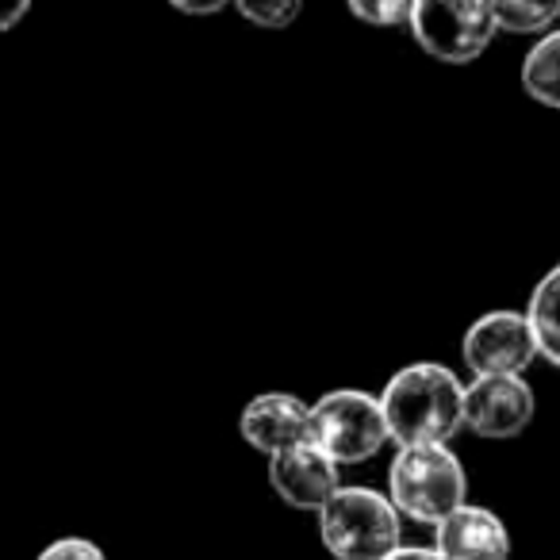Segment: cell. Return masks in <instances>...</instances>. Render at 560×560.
<instances>
[{
    "label": "cell",
    "mask_w": 560,
    "mask_h": 560,
    "mask_svg": "<svg viewBox=\"0 0 560 560\" xmlns=\"http://www.w3.org/2000/svg\"><path fill=\"white\" fill-rule=\"evenodd\" d=\"M381 411L388 422V442L445 445L465 427V384L438 361H415L384 384Z\"/></svg>",
    "instance_id": "obj_1"
},
{
    "label": "cell",
    "mask_w": 560,
    "mask_h": 560,
    "mask_svg": "<svg viewBox=\"0 0 560 560\" xmlns=\"http://www.w3.org/2000/svg\"><path fill=\"white\" fill-rule=\"evenodd\" d=\"M468 495V476L450 445H404L388 468V499L404 518L438 526Z\"/></svg>",
    "instance_id": "obj_2"
},
{
    "label": "cell",
    "mask_w": 560,
    "mask_h": 560,
    "mask_svg": "<svg viewBox=\"0 0 560 560\" xmlns=\"http://www.w3.org/2000/svg\"><path fill=\"white\" fill-rule=\"evenodd\" d=\"M319 537L335 560H384L399 549V511L373 488H338L319 511Z\"/></svg>",
    "instance_id": "obj_3"
},
{
    "label": "cell",
    "mask_w": 560,
    "mask_h": 560,
    "mask_svg": "<svg viewBox=\"0 0 560 560\" xmlns=\"http://www.w3.org/2000/svg\"><path fill=\"white\" fill-rule=\"evenodd\" d=\"M307 442L327 453L335 465H365L388 445L381 399L361 388H335L319 396L307 419Z\"/></svg>",
    "instance_id": "obj_4"
},
{
    "label": "cell",
    "mask_w": 560,
    "mask_h": 560,
    "mask_svg": "<svg viewBox=\"0 0 560 560\" xmlns=\"http://www.w3.org/2000/svg\"><path fill=\"white\" fill-rule=\"evenodd\" d=\"M411 35L430 58L445 66H468L499 35L491 0H415Z\"/></svg>",
    "instance_id": "obj_5"
},
{
    "label": "cell",
    "mask_w": 560,
    "mask_h": 560,
    "mask_svg": "<svg viewBox=\"0 0 560 560\" xmlns=\"http://www.w3.org/2000/svg\"><path fill=\"white\" fill-rule=\"evenodd\" d=\"M460 358L476 376H522L537 358L526 312H488L465 330Z\"/></svg>",
    "instance_id": "obj_6"
},
{
    "label": "cell",
    "mask_w": 560,
    "mask_h": 560,
    "mask_svg": "<svg viewBox=\"0 0 560 560\" xmlns=\"http://www.w3.org/2000/svg\"><path fill=\"white\" fill-rule=\"evenodd\" d=\"M537 399L522 376H476L465 388V427L491 442L518 438L534 422Z\"/></svg>",
    "instance_id": "obj_7"
},
{
    "label": "cell",
    "mask_w": 560,
    "mask_h": 560,
    "mask_svg": "<svg viewBox=\"0 0 560 560\" xmlns=\"http://www.w3.org/2000/svg\"><path fill=\"white\" fill-rule=\"evenodd\" d=\"M269 483L280 499L296 511H323L330 495H335L342 483H338V465L319 453L312 442H300L292 450H280L269 457Z\"/></svg>",
    "instance_id": "obj_8"
},
{
    "label": "cell",
    "mask_w": 560,
    "mask_h": 560,
    "mask_svg": "<svg viewBox=\"0 0 560 560\" xmlns=\"http://www.w3.org/2000/svg\"><path fill=\"white\" fill-rule=\"evenodd\" d=\"M307 419H312V404H304L300 396H292V392H261V396H254L242 407L238 430L246 438V445L272 457V453L307 442Z\"/></svg>",
    "instance_id": "obj_9"
},
{
    "label": "cell",
    "mask_w": 560,
    "mask_h": 560,
    "mask_svg": "<svg viewBox=\"0 0 560 560\" xmlns=\"http://www.w3.org/2000/svg\"><path fill=\"white\" fill-rule=\"evenodd\" d=\"M434 552L442 560H511V534L503 518L480 503H460L438 522Z\"/></svg>",
    "instance_id": "obj_10"
},
{
    "label": "cell",
    "mask_w": 560,
    "mask_h": 560,
    "mask_svg": "<svg viewBox=\"0 0 560 560\" xmlns=\"http://www.w3.org/2000/svg\"><path fill=\"white\" fill-rule=\"evenodd\" d=\"M526 319L534 330L537 358L560 369V265H552L534 284V296L526 304Z\"/></svg>",
    "instance_id": "obj_11"
},
{
    "label": "cell",
    "mask_w": 560,
    "mask_h": 560,
    "mask_svg": "<svg viewBox=\"0 0 560 560\" xmlns=\"http://www.w3.org/2000/svg\"><path fill=\"white\" fill-rule=\"evenodd\" d=\"M522 89L529 101L560 112V27L545 32L522 58Z\"/></svg>",
    "instance_id": "obj_12"
},
{
    "label": "cell",
    "mask_w": 560,
    "mask_h": 560,
    "mask_svg": "<svg viewBox=\"0 0 560 560\" xmlns=\"http://www.w3.org/2000/svg\"><path fill=\"white\" fill-rule=\"evenodd\" d=\"M499 32L545 35L560 20V0H491Z\"/></svg>",
    "instance_id": "obj_13"
},
{
    "label": "cell",
    "mask_w": 560,
    "mask_h": 560,
    "mask_svg": "<svg viewBox=\"0 0 560 560\" xmlns=\"http://www.w3.org/2000/svg\"><path fill=\"white\" fill-rule=\"evenodd\" d=\"M231 4L246 24L265 27V32H284L304 12V0H231Z\"/></svg>",
    "instance_id": "obj_14"
},
{
    "label": "cell",
    "mask_w": 560,
    "mask_h": 560,
    "mask_svg": "<svg viewBox=\"0 0 560 560\" xmlns=\"http://www.w3.org/2000/svg\"><path fill=\"white\" fill-rule=\"evenodd\" d=\"M346 9L369 27H407L415 0H346Z\"/></svg>",
    "instance_id": "obj_15"
},
{
    "label": "cell",
    "mask_w": 560,
    "mask_h": 560,
    "mask_svg": "<svg viewBox=\"0 0 560 560\" xmlns=\"http://www.w3.org/2000/svg\"><path fill=\"white\" fill-rule=\"evenodd\" d=\"M39 560H108L101 545H93L89 537H58L39 552Z\"/></svg>",
    "instance_id": "obj_16"
},
{
    "label": "cell",
    "mask_w": 560,
    "mask_h": 560,
    "mask_svg": "<svg viewBox=\"0 0 560 560\" xmlns=\"http://www.w3.org/2000/svg\"><path fill=\"white\" fill-rule=\"evenodd\" d=\"M32 0H0V32H12L27 16Z\"/></svg>",
    "instance_id": "obj_17"
},
{
    "label": "cell",
    "mask_w": 560,
    "mask_h": 560,
    "mask_svg": "<svg viewBox=\"0 0 560 560\" xmlns=\"http://www.w3.org/2000/svg\"><path fill=\"white\" fill-rule=\"evenodd\" d=\"M173 9L185 12V16H211V12L226 9L231 0H170Z\"/></svg>",
    "instance_id": "obj_18"
},
{
    "label": "cell",
    "mask_w": 560,
    "mask_h": 560,
    "mask_svg": "<svg viewBox=\"0 0 560 560\" xmlns=\"http://www.w3.org/2000/svg\"><path fill=\"white\" fill-rule=\"evenodd\" d=\"M384 560H442V557H438L434 549H419V545H411V549H407V545H399V549L388 552Z\"/></svg>",
    "instance_id": "obj_19"
}]
</instances>
